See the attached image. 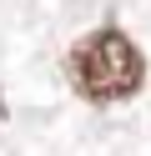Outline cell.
I'll list each match as a JSON object with an SVG mask.
<instances>
[{"instance_id":"cell-1","label":"cell","mask_w":151,"mask_h":156,"mask_svg":"<svg viewBox=\"0 0 151 156\" xmlns=\"http://www.w3.org/2000/svg\"><path fill=\"white\" fill-rule=\"evenodd\" d=\"M66 76L76 86V96L96 106H116L141 96L146 86V55L131 41L121 25H101V30H86L66 55Z\"/></svg>"}]
</instances>
